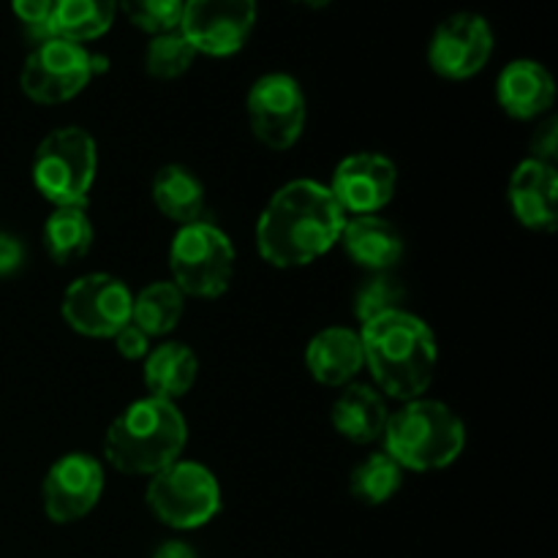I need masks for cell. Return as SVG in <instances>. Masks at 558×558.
Returning <instances> with one entry per match:
<instances>
[{
    "label": "cell",
    "mask_w": 558,
    "mask_h": 558,
    "mask_svg": "<svg viewBox=\"0 0 558 558\" xmlns=\"http://www.w3.org/2000/svg\"><path fill=\"white\" fill-rule=\"evenodd\" d=\"M234 245L216 223L194 221L178 229L169 248L172 283L189 298H221L234 278Z\"/></svg>",
    "instance_id": "6"
},
{
    "label": "cell",
    "mask_w": 558,
    "mask_h": 558,
    "mask_svg": "<svg viewBox=\"0 0 558 558\" xmlns=\"http://www.w3.org/2000/svg\"><path fill=\"white\" fill-rule=\"evenodd\" d=\"M189 441V425L178 403L147 396L129 403L104 436V458L129 477H153L178 461Z\"/></svg>",
    "instance_id": "3"
},
{
    "label": "cell",
    "mask_w": 558,
    "mask_h": 558,
    "mask_svg": "<svg viewBox=\"0 0 558 558\" xmlns=\"http://www.w3.org/2000/svg\"><path fill=\"white\" fill-rule=\"evenodd\" d=\"M245 114L262 145L270 150H289L303 136L308 118L303 87L281 71L259 76L245 96Z\"/></svg>",
    "instance_id": "9"
},
{
    "label": "cell",
    "mask_w": 558,
    "mask_h": 558,
    "mask_svg": "<svg viewBox=\"0 0 558 558\" xmlns=\"http://www.w3.org/2000/svg\"><path fill=\"white\" fill-rule=\"evenodd\" d=\"M347 213L325 183L292 180L281 185L256 221V248L272 267H305L341 240Z\"/></svg>",
    "instance_id": "1"
},
{
    "label": "cell",
    "mask_w": 558,
    "mask_h": 558,
    "mask_svg": "<svg viewBox=\"0 0 558 558\" xmlns=\"http://www.w3.org/2000/svg\"><path fill=\"white\" fill-rule=\"evenodd\" d=\"M338 243H343V251L354 265L371 272H390L403 256V234L379 213L347 218Z\"/></svg>",
    "instance_id": "19"
},
{
    "label": "cell",
    "mask_w": 558,
    "mask_h": 558,
    "mask_svg": "<svg viewBox=\"0 0 558 558\" xmlns=\"http://www.w3.org/2000/svg\"><path fill=\"white\" fill-rule=\"evenodd\" d=\"M112 341H114V349H118L120 357H125V360H145L147 352L153 349L150 338H147L145 332L134 325V322H129L123 330L114 332Z\"/></svg>",
    "instance_id": "30"
},
{
    "label": "cell",
    "mask_w": 558,
    "mask_h": 558,
    "mask_svg": "<svg viewBox=\"0 0 558 558\" xmlns=\"http://www.w3.org/2000/svg\"><path fill=\"white\" fill-rule=\"evenodd\" d=\"M494 27L483 14L458 11L434 31L428 44V63L441 80H472L494 54Z\"/></svg>",
    "instance_id": "12"
},
{
    "label": "cell",
    "mask_w": 558,
    "mask_h": 558,
    "mask_svg": "<svg viewBox=\"0 0 558 558\" xmlns=\"http://www.w3.org/2000/svg\"><path fill=\"white\" fill-rule=\"evenodd\" d=\"M118 11L142 33L161 36L180 27L183 16V0H118Z\"/></svg>",
    "instance_id": "28"
},
{
    "label": "cell",
    "mask_w": 558,
    "mask_h": 558,
    "mask_svg": "<svg viewBox=\"0 0 558 558\" xmlns=\"http://www.w3.org/2000/svg\"><path fill=\"white\" fill-rule=\"evenodd\" d=\"M256 25V0H183L180 36L196 54L229 58L240 52Z\"/></svg>",
    "instance_id": "11"
},
{
    "label": "cell",
    "mask_w": 558,
    "mask_h": 558,
    "mask_svg": "<svg viewBox=\"0 0 558 558\" xmlns=\"http://www.w3.org/2000/svg\"><path fill=\"white\" fill-rule=\"evenodd\" d=\"M330 420L336 434L352 445H374L385 436L390 409H387L385 396L374 385L352 381L338 392Z\"/></svg>",
    "instance_id": "18"
},
{
    "label": "cell",
    "mask_w": 558,
    "mask_h": 558,
    "mask_svg": "<svg viewBox=\"0 0 558 558\" xmlns=\"http://www.w3.org/2000/svg\"><path fill=\"white\" fill-rule=\"evenodd\" d=\"M327 189L343 213L376 216L396 196L398 169L381 153H352L338 163Z\"/></svg>",
    "instance_id": "14"
},
{
    "label": "cell",
    "mask_w": 558,
    "mask_h": 558,
    "mask_svg": "<svg viewBox=\"0 0 558 558\" xmlns=\"http://www.w3.org/2000/svg\"><path fill=\"white\" fill-rule=\"evenodd\" d=\"M22 262H25V245L14 234L0 232V278L20 270Z\"/></svg>",
    "instance_id": "32"
},
{
    "label": "cell",
    "mask_w": 558,
    "mask_h": 558,
    "mask_svg": "<svg viewBox=\"0 0 558 558\" xmlns=\"http://www.w3.org/2000/svg\"><path fill=\"white\" fill-rule=\"evenodd\" d=\"M403 298H407V289L401 287L398 278H392L390 272H374L354 292V316L365 325L376 316L401 308Z\"/></svg>",
    "instance_id": "27"
},
{
    "label": "cell",
    "mask_w": 558,
    "mask_h": 558,
    "mask_svg": "<svg viewBox=\"0 0 558 558\" xmlns=\"http://www.w3.org/2000/svg\"><path fill=\"white\" fill-rule=\"evenodd\" d=\"M199 374V360L194 349L180 341H167L153 347L145 357V385L150 396L163 401H178L189 396Z\"/></svg>",
    "instance_id": "20"
},
{
    "label": "cell",
    "mask_w": 558,
    "mask_h": 558,
    "mask_svg": "<svg viewBox=\"0 0 558 558\" xmlns=\"http://www.w3.org/2000/svg\"><path fill=\"white\" fill-rule=\"evenodd\" d=\"M363 363L376 390L396 401H414L434 385L439 347L428 322L407 308L390 311L365 322L360 330Z\"/></svg>",
    "instance_id": "2"
},
{
    "label": "cell",
    "mask_w": 558,
    "mask_h": 558,
    "mask_svg": "<svg viewBox=\"0 0 558 558\" xmlns=\"http://www.w3.org/2000/svg\"><path fill=\"white\" fill-rule=\"evenodd\" d=\"M118 16V0H54L52 31L69 41L87 44L101 38Z\"/></svg>",
    "instance_id": "23"
},
{
    "label": "cell",
    "mask_w": 558,
    "mask_h": 558,
    "mask_svg": "<svg viewBox=\"0 0 558 558\" xmlns=\"http://www.w3.org/2000/svg\"><path fill=\"white\" fill-rule=\"evenodd\" d=\"M185 311V294L172 281H156L134 294L131 303V322L147 338H163L180 325Z\"/></svg>",
    "instance_id": "24"
},
{
    "label": "cell",
    "mask_w": 558,
    "mask_h": 558,
    "mask_svg": "<svg viewBox=\"0 0 558 558\" xmlns=\"http://www.w3.org/2000/svg\"><path fill=\"white\" fill-rule=\"evenodd\" d=\"M381 441L403 472H439L461 458L466 428L456 409L423 396L390 412Z\"/></svg>",
    "instance_id": "4"
},
{
    "label": "cell",
    "mask_w": 558,
    "mask_h": 558,
    "mask_svg": "<svg viewBox=\"0 0 558 558\" xmlns=\"http://www.w3.org/2000/svg\"><path fill=\"white\" fill-rule=\"evenodd\" d=\"M196 49L180 36V31L153 36L145 49V69L153 80H178L194 65Z\"/></svg>",
    "instance_id": "26"
},
{
    "label": "cell",
    "mask_w": 558,
    "mask_h": 558,
    "mask_svg": "<svg viewBox=\"0 0 558 558\" xmlns=\"http://www.w3.org/2000/svg\"><path fill=\"white\" fill-rule=\"evenodd\" d=\"M96 140L80 125L49 131L33 156V185L54 207L85 205L96 183Z\"/></svg>",
    "instance_id": "5"
},
{
    "label": "cell",
    "mask_w": 558,
    "mask_h": 558,
    "mask_svg": "<svg viewBox=\"0 0 558 558\" xmlns=\"http://www.w3.org/2000/svg\"><path fill=\"white\" fill-rule=\"evenodd\" d=\"M134 294L109 272H87L63 294V319L74 332L87 338H112L131 322Z\"/></svg>",
    "instance_id": "10"
},
{
    "label": "cell",
    "mask_w": 558,
    "mask_h": 558,
    "mask_svg": "<svg viewBox=\"0 0 558 558\" xmlns=\"http://www.w3.org/2000/svg\"><path fill=\"white\" fill-rule=\"evenodd\" d=\"M401 485L403 469L398 466L385 450L371 452L368 458H363V461L352 469V477H349V490H352V496L360 505L368 507L387 505V501L401 490Z\"/></svg>",
    "instance_id": "25"
},
{
    "label": "cell",
    "mask_w": 558,
    "mask_h": 558,
    "mask_svg": "<svg viewBox=\"0 0 558 558\" xmlns=\"http://www.w3.org/2000/svg\"><path fill=\"white\" fill-rule=\"evenodd\" d=\"M556 150H558V120L548 118L537 131H534L532 156L529 158H537V161L556 167Z\"/></svg>",
    "instance_id": "31"
},
{
    "label": "cell",
    "mask_w": 558,
    "mask_h": 558,
    "mask_svg": "<svg viewBox=\"0 0 558 558\" xmlns=\"http://www.w3.org/2000/svg\"><path fill=\"white\" fill-rule=\"evenodd\" d=\"M496 101L510 118L534 120L554 107L556 82L537 60H512L496 80Z\"/></svg>",
    "instance_id": "16"
},
{
    "label": "cell",
    "mask_w": 558,
    "mask_h": 558,
    "mask_svg": "<svg viewBox=\"0 0 558 558\" xmlns=\"http://www.w3.org/2000/svg\"><path fill=\"white\" fill-rule=\"evenodd\" d=\"M44 248L54 265H71L87 256L93 248V221L85 205L54 207L44 223Z\"/></svg>",
    "instance_id": "22"
},
{
    "label": "cell",
    "mask_w": 558,
    "mask_h": 558,
    "mask_svg": "<svg viewBox=\"0 0 558 558\" xmlns=\"http://www.w3.org/2000/svg\"><path fill=\"white\" fill-rule=\"evenodd\" d=\"M305 365H308V374L314 376L319 385H352L354 376L365 368L360 332L341 325L325 327V330H319L308 341V349H305Z\"/></svg>",
    "instance_id": "17"
},
{
    "label": "cell",
    "mask_w": 558,
    "mask_h": 558,
    "mask_svg": "<svg viewBox=\"0 0 558 558\" xmlns=\"http://www.w3.org/2000/svg\"><path fill=\"white\" fill-rule=\"evenodd\" d=\"M147 507L169 529H202L221 510V485L216 474L196 461L178 458L147 483Z\"/></svg>",
    "instance_id": "7"
},
{
    "label": "cell",
    "mask_w": 558,
    "mask_h": 558,
    "mask_svg": "<svg viewBox=\"0 0 558 558\" xmlns=\"http://www.w3.org/2000/svg\"><path fill=\"white\" fill-rule=\"evenodd\" d=\"M52 9H54V0H11V11H14V16L22 22L27 36H31L36 44L47 41V38L54 36Z\"/></svg>",
    "instance_id": "29"
},
{
    "label": "cell",
    "mask_w": 558,
    "mask_h": 558,
    "mask_svg": "<svg viewBox=\"0 0 558 558\" xmlns=\"http://www.w3.org/2000/svg\"><path fill=\"white\" fill-rule=\"evenodd\" d=\"M507 202L518 221L534 232H554L558 223V172L550 163L526 158L507 183Z\"/></svg>",
    "instance_id": "15"
},
{
    "label": "cell",
    "mask_w": 558,
    "mask_h": 558,
    "mask_svg": "<svg viewBox=\"0 0 558 558\" xmlns=\"http://www.w3.org/2000/svg\"><path fill=\"white\" fill-rule=\"evenodd\" d=\"M104 494V469L90 452H69L49 466L41 485L44 512L52 523H76L96 510Z\"/></svg>",
    "instance_id": "13"
},
{
    "label": "cell",
    "mask_w": 558,
    "mask_h": 558,
    "mask_svg": "<svg viewBox=\"0 0 558 558\" xmlns=\"http://www.w3.org/2000/svg\"><path fill=\"white\" fill-rule=\"evenodd\" d=\"M153 558H196V550L183 539H167V543L158 545Z\"/></svg>",
    "instance_id": "33"
},
{
    "label": "cell",
    "mask_w": 558,
    "mask_h": 558,
    "mask_svg": "<svg viewBox=\"0 0 558 558\" xmlns=\"http://www.w3.org/2000/svg\"><path fill=\"white\" fill-rule=\"evenodd\" d=\"M292 3L303 5V9H311V11H319V9H327L332 0H292Z\"/></svg>",
    "instance_id": "34"
},
{
    "label": "cell",
    "mask_w": 558,
    "mask_h": 558,
    "mask_svg": "<svg viewBox=\"0 0 558 558\" xmlns=\"http://www.w3.org/2000/svg\"><path fill=\"white\" fill-rule=\"evenodd\" d=\"M93 80V52L85 44L52 36L36 44L22 65L20 85L31 101L52 107L80 96Z\"/></svg>",
    "instance_id": "8"
},
{
    "label": "cell",
    "mask_w": 558,
    "mask_h": 558,
    "mask_svg": "<svg viewBox=\"0 0 558 558\" xmlns=\"http://www.w3.org/2000/svg\"><path fill=\"white\" fill-rule=\"evenodd\" d=\"M153 202L163 218L185 227V223L202 221L205 189L191 169L180 167V163H167L153 178Z\"/></svg>",
    "instance_id": "21"
}]
</instances>
